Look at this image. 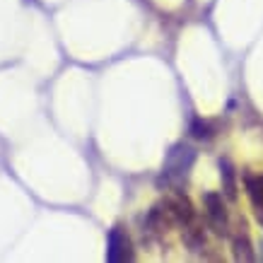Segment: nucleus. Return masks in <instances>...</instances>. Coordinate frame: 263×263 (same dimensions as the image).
<instances>
[{
  "instance_id": "39448f33",
  "label": "nucleus",
  "mask_w": 263,
  "mask_h": 263,
  "mask_svg": "<svg viewBox=\"0 0 263 263\" xmlns=\"http://www.w3.org/2000/svg\"><path fill=\"white\" fill-rule=\"evenodd\" d=\"M220 179H222V196L227 200L237 198V172L230 160H220Z\"/></svg>"
},
{
  "instance_id": "20e7f679",
  "label": "nucleus",
  "mask_w": 263,
  "mask_h": 263,
  "mask_svg": "<svg viewBox=\"0 0 263 263\" xmlns=\"http://www.w3.org/2000/svg\"><path fill=\"white\" fill-rule=\"evenodd\" d=\"M244 186H247V196L256 210V220L263 224V174H247Z\"/></svg>"
},
{
  "instance_id": "f03ea898",
  "label": "nucleus",
  "mask_w": 263,
  "mask_h": 263,
  "mask_svg": "<svg viewBox=\"0 0 263 263\" xmlns=\"http://www.w3.org/2000/svg\"><path fill=\"white\" fill-rule=\"evenodd\" d=\"M203 208H205L208 227L215 232V234L227 237V234H230V213H227V205H224L222 193L208 191L205 196H203Z\"/></svg>"
},
{
  "instance_id": "f257e3e1",
  "label": "nucleus",
  "mask_w": 263,
  "mask_h": 263,
  "mask_svg": "<svg viewBox=\"0 0 263 263\" xmlns=\"http://www.w3.org/2000/svg\"><path fill=\"white\" fill-rule=\"evenodd\" d=\"M193 162H196V150L189 147V145H174L172 152H169L167 162L162 167V174H160V186L164 189H181V181L189 176L191 172Z\"/></svg>"
},
{
  "instance_id": "0eeeda50",
  "label": "nucleus",
  "mask_w": 263,
  "mask_h": 263,
  "mask_svg": "<svg viewBox=\"0 0 263 263\" xmlns=\"http://www.w3.org/2000/svg\"><path fill=\"white\" fill-rule=\"evenodd\" d=\"M217 133L215 123H210V121H203V119H193L191 121V136L196 140H210V138Z\"/></svg>"
},
{
  "instance_id": "423d86ee",
  "label": "nucleus",
  "mask_w": 263,
  "mask_h": 263,
  "mask_svg": "<svg viewBox=\"0 0 263 263\" xmlns=\"http://www.w3.org/2000/svg\"><path fill=\"white\" fill-rule=\"evenodd\" d=\"M234 258L237 261H254L256 254L254 249H251V241H249L247 232H239V234H234Z\"/></svg>"
},
{
  "instance_id": "7ed1b4c3",
  "label": "nucleus",
  "mask_w": 263,
  "mask_h": 263,
  "mask_svg": "<svg viewBox=\"0 0 263 263\" xmlns=\"http://www.w3.org/2000/svg\"><path fill=\"white\" fill-rule=\"evenodd\" d=\"M109 261L121 263V261H133L136 254L130 249V239L128 234L123 232V227H114L111 234H109Z\"/></svg>"
}]
</instances>
